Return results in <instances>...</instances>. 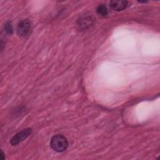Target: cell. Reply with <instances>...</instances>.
<instances>
[{"mask_svg":"<svg viewBox=\"0 0 160 160\" xmlns=\"http://www.w3.org/2000/svg\"><path fill=\"white\" fill-rule=\"evenodd\" d=\"M50 146L51 148L56 152H63L68 147V141L67 139L61 134H56L51 139Z\"/></svg>","mask_w":160,"mask_h":160,"instance_id":"6da1fadb","label":"cell"},{"mask_svg":"<svg viewBox=\"0 0 160 160\" xmlns=\"http://www.w3.org/2000/svg\"><path fill=\"white\" fill-rule=\"evenodd\" d=\"M32 29V24L29 19L21 21L17 26L16 31L19 36L26 38L29 35Z\"/></svg>","mask_w":160,"mask_h":160,"instance_id":"7a4b0ae2","label":"cell"},{"mask_svg":"<svg viewBox=\"0 0 160 160\" xmlns=\"http://www.w3.org/2000/svg\"><path fill=\"white\" fill-rule=\"evenodd\" d=\"M32 129L31 128H26L21 131L17 133L16 135H14L12 139H11V144L12 146H15L18 144L19 142L23 141L24 139H26L31 133Z\"/></svg>","mask_w":160,"mask_h":160,"instance_id":"3957f363","label":"cell"},{"mask_svg":"<svg viewBox=\"0 0 160 160\" xmlns=\"http://www.w3.org/2000/svg\"><path fill=\"white\" fill-rule=\"evenodd\" d=\"M109 4L113 10L116 11H121L126 8L128 6V1L122 0H113L110 1Z\"/></svg>","mask_w":160,"mask_h":160,"instance_id":"277c9868","label":"cell"},{"mask_svg":"<svg viewBox=\"0 0 160 160\" xmlns=\"http://www.w3.org/2000/svg\"><path fill=\"white\" fill-rule=\"evenodd\" d=\"M97 13L102 16V17H106L108 14V11L106 6L104 4H99L96 8Z\"/></svg>","mask_w":160,"mask_h":160,"instance_id":"5b68a950","label":"cell"},{"mask_svg":"<svg viewBox=\"0 0 160 160\" xmlns=\"http://www.w3.org/2000/svg\"><path fill=\"white\" fill-rule=\"evenodd\" d=\"M91 19L89 17L81 19L79 22V26L82 28H86L91 24Z\"/></svg>","mask_w":160,"mask_h":160,"instance_id":"8992f818","label":"cell"},{"mask_svg":"<svg viewBox=\"0 0 160 160\" xmlns=\"http://www.w3.org/2000/svg\"><path fill=\"white\" fill-rule=\"evenodd\" d=\"M4 29L5 31L9 34H11L13 32V29H12V26L11 25V23L10 22H7L5 24H4Z\"/></svg>","mask_w":160,"mask_h":160,"instance_id":"52a82bcc","label":"cell"},{"mask_svg":"<svg viewBox=\"0 0 160 160\" xmlns=\"http://www.w3.org/2000/svg\"><path fill=\"white\" fill-rule=\"evenodd\" d=\"M1 159L2 160H3L4 159V152H2V151H1Z\"/></svg>","mask_w":160,"mask_h":160,"instance_id":"ba28073f","label":"cell"}]
</instances>
